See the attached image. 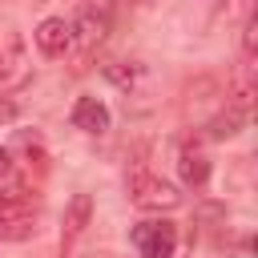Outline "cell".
Returning a JSON list of instances; mask_svg holds the SVG:
<instances>
[{
  "mask_svg": "<svg viewBox=\"0 0 258 258\" xmlns=\"http://www.w3.org/2000/svg\"><path fill=\"white\" fill-rule=\"evenodd\" d=\"M109 109H105V101H97V97H81L77 105H73V125L81 129V133H109Z\"/></svg>",
  "mask_w": 258,
  "mask_h": 258,
  "instance_id": "6",
  "label": "cell"
},
{
  "mask_svg": "<svg viewBox=\"0 0 258 258\" xmlns=\"http://www.w3.org/2000/svg\"><path fill=\"white\" fill-rule=\"evenodd\" d=\"M0 73H4V52H0Z\"/></svg>",
  "mask_w": 258,
  "mask_h": 258,
  "instance_id": "14",
  "label": "cell"
},
{
  "mask_svg": "<svg viewBox=\"0 0 258 258\" xmlns=\"http://www.w3.org/2000/svg\"><path fill=\"white\" fill-rule=\"evenodd\" d=\"M89 218H93V198H89V194H73L69 206H64V222H60V246H64V250L85 234Z\"/></svg>",
  "mask_w": 258,
  "mask_h": 258,
  "instance_id": "5",
  "label": "cell"
},
{
  "mask_svg": "<svg viewBox=\"0 0 258 258\" xmlns=\"http://www.w3.org/2000/svg\"><path fill=\"white\" fill-rule=\"evenodd\" d=\"M16 117V105L12 101H0V121H12Z\"/></svg>",
  "mask_w": 258,
  "mask_h": 258,
  "instance_id": "12",
  "label": "cell"
},
{
  "mask_svg": "<svg viewBox=\"0 0 258 258\" xmlns=\"http://www.w3.org/2000/svg\"><path fill=\"white\" fill-rule=\"evenodd\" d=\"M105 36H109V16L97 4H81L77 20H73V48H77V56L89 60L105 44Z\"/></svg>",
  "mask_w": 258,
  "mask_h": 258,
  "instance_id": "3",
  "label": "cell"
},
{
  "mask_svg": "<svg viewBox=\"0 0 258 258\" xmlns=\"http://www.w3.org/2000/svg\"><path fill=\"white\" fill-rule=\"evenodd\" d=\"M254 250H258V242H254Z\"/></svg>",
  "mask_w": 258,
  "mask_h": 258,
  "instance_id": "15",
  "label": "cell"
},
{
  "mask_svg": "<svg viewBox=\"0 0 258 258\" xmlns=\"http://www.w3.org/2000/svg\"><path fill=\"white\" fill-rule=\"evenodd\" d=\"M89 258H113V254H89Z\"/></svg>",
  "mask_w": 258,
  "mask_h": 258,
  "instance_id": "13",
  "label": "cell"
},
{
  "mask_svg": "<svg viewBox=\"0 0 258 258\" xmlns=\"http://www.w3.org/2000/svg\"><path fill=\"white\" fill-rule=\"evenodd\" d=\"M105 77H109L113 85H121V89H133V81L141 77V64H109Z\"/></svg>",
  "mask_w": 258,
  "mask_h": 258,
  "instance_id": "9",
  "label": "cell"
},
{
  "mask_svg": "<svg viewBox=\"0 0 258 258\" xmlns=\"http://www.w3.org/2000/svg\"><path fill=\"white\" fill-rule=\"evenodd\" d=\"M254 121H258V113H254Z\"/></svg>",
  "mask_w": 258,
  "mask_h": 258,
  "instance_id": "16",
  "label": "cell"
},
{
  "mask_svg": "<svg viewBox=\"0 0 258 258\" xmlns=\"http://www.w3.org/2000/svg\"><path fill=\"white\" fill-rule=\"evenodd\" d=\"M242 52H246V56H258V8L246 16V28H242Z\"/></svg>",
  "mask_w": 258,
  "mask_h": 258,
  "instance_id": "10",
  "label": "cell"
},
{
  "mask_svg": "<svg viewBox=\"0 0 258 258\" xmlns=\"http://www.w3.org/2000/svg\"><path fill=\"white\" fill-rule=\"evenodd\" d=\"M177 173H181L185 185L202 189V185L210 181V161H206L202 153H194V149H181V157H177Z\"/></svg>",
  "mask_w": 258,
  "mask_h": 258,
  "instance_id": "8",
  "label": "cell"
},
{
  "mask_svg": "<svg viewBox=\"0 0 258 258\" xmlns=\"http://www.w3.org/2000/svg\"><path fill=\"white\" fill-rule=\"evenodd\" d=\"M32 40H36V48L44 52V56H64L69 48H73V24L64 20V16H44L40 24H36V32H32Z\"/></svg>",
  "mask_w": 258,
  "mask_h": 258,
  "instance_id": "4",
  "label": "cell"
},
{
  "mask_svg": "<svg viewBox=\"0 0 258 258\" xmlns=\"http://www.w3.org/2000/svg\"><path fill=\"white\" fill-rule=\"evenodd\" d=\"M129 202H133L137 210H157V214H161V210H177V206H181V194H177L173 181L137 169V173H129Z\"/></svg>",
  "mask_w": 258,
  "mask_h": 258,
  "instance_id": "1",
  "label": "cell"
},
{
  "mask_svg": "<svg viewBox=\"0 0 258 258\" xmlns=\"http://www.w3.org/2000/svg\"><path fill=\"white\" fill-rule=\"evenodd\" d=\"M250 117L246 113H238L234 105H222L210 121H206V133L214 137V141H226V137H234V133H242V125H246Z\"/></svg>",
  "mask_w": 258,
  "mask_h": 258,
  "instance_id": "7",
  "label": "cell"
},
{
  "mask_svg": "<svg viewBox=\"0 0 258 258\" xmlns=\"http://www.w3.org/2000/svg\"><path fill=\"white\" fill-rule=\"evenodd\" d=\"M129 238H133V246H137L141 258H173V250H177V226L165 222V218L137 222Z\"/></svg>",
  "mask_w": 258,
  "mask_h": 258,
  "instance_id": "2",
  "label": "cell"
},
{
  "mask_svg": "<svg viewBox=\"0 0 258 258\" xmlns=\"http://www.w3.org/2000/svg\"><path fill=\"white\" fill-rule=\"evenodd\" d=\"M12 177H20L16 173V161H12V149H0V185L12 181Z\"/></svg>",
  "mask_w": 258,
  "mask_h": 258,
  "instance_id": "11",
  "label": "cell"
}]
</instances>
